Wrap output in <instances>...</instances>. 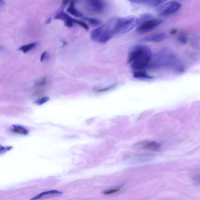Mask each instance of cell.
<instances>
[{"mask_svg":"<svg viewBox=\"0 0 200 200\" xmlns=\"http://www.w3.org/2000/svg\"><path fill=\"white\" fill-rule=\"evenodd\" d=\"M114 86L110 87L105 88L101 89L98 90H97L98 92H104V91L112 89V88L114 87Z\"/></svg>","mask_w":200,"mask_h":200,"instance_id":"obj_25","label":"cell"},{"mask_svg":"<svg viewBox=\"0 0 200 200\" xmlns=\"http://www.w3.org/2000/svg\"><path fill=\"white\" fill-rule=\"evenodd\" d=\"M49 97H44L41 98H40L35 101V104L38 105H42L48 101L49 100Z\"/></svg>","mask_w":200,"mask_h":200,"instance_id":"obj_18","label":"cell"},{"mask_svg":"<svg viewBox=\"0 0 200 200\" xmlns=\"http://www.w3.org/2000/svg\"><path fill=\"white\" fill-rule=\"evenodd\" d=\"M161 23V19L156 18L151 14H143L138 18L136 30L139 33H146L153 30Z\"/></svg>","mask_w":200,"mask_h":200,"instance_id":"obj_4","label":"cell"},{"mask_svg":"<svg viewBox=\"0 0 200 200\" xmlns=\"http://www.w3.org/2000/svg\"><path fill=\"white\" fill-rule=\"evenodd\" d=\"M4 47H3V46H0V51H1V50H4Z\"/></svg>","mask_w":200,"mask_h":200,"instance_id":"obj_28","label":"cell"},{"mask_svg":"<svg viewBox=\"0 0 200 200\" xmlns=\"http://www.w3.org/2000/svg\"><path fill=\"white\" fill-rule=\"evenodd\" d=\"M120 188L112 189L104 191L103 192V194H105V195H110V194H113V193L118 192V191H120Z\"/></svg>","mask_w":200,"mask_h":200,"instance_id":"obj_22","label":"cell"},{"mask_svg":"<svg viewBox=\"0 0 200 200\" xmlns=\"http://www.w3.org/2000/svg\"><path fill=\"white\" fill-rule=\"evenodd\" d=\"M135 147L137 149L157 151L161 148V145L154 141H144L137 143L135 145Z\"/></svg>","mask_w":200,"mask_h":200,"instance_id":"obj_8","label":"cell"},{"mask_svg":"<svg viewBox=\"0 0 200 200\" xmlns=\"http://www.w3.org/2000/svg\"><path fill=\"white\" fill-rule=\"evenodd\" d=\"M167 35L165 33L161 32L144 37L140 39L141 41L144 42H160L166 39Z\"/></svg>","mask_w":200,"mask_h":200,"instance_id":"obj_10","label":"cell"},{"mask_svg":"<svg viewBox=\"0 0 200 200\" xmlns=\"http://www.w3.org/2000/svg\"><path fill=\"white\" fill-rule=\"evenodd\" d=\"M133 76L134 78L139 79H152V76L148 74L145 70H137L133 71Z\"/></svg>","mask_w":200,"mask_h":200,"instance_id":"obj_13","label":"cell"},{"mask_svg":"<svg viewBox=\"0 0 200 200\" xmlns=\"http://www.w3.org/2000/svg\"><path fill=\"white\" fill-rule=\"evenodd\" d=\"M84 19L87 21L89 24L92 26H98L101 24V22L99 20L94 18L84 17Z\"/></svg>","mask_w":200,"mask_h":200,"instance_id":"obj_17","label":"cell"},{"mask_svg":"<svg viewBox=\"0 0 200 200\" xmlns=\"http://www.w3.org/2000/svg\"><path fill=\"white\" fill-rule=\"evenodd\" d=\"M46 78H43L41 79V80L37 81V83H36V84H35V85H36L37 86H41L44 85L45 83H46Z\"/></svg>","mask_w":200,"mask_h":200,"instance_id":"obj_23","label":"cell"},{"mask_svg":"<svg viewBox=\"0 0 200 200\" xmlns=\"http://www.w3.org/2000/svg\"><path fill=\"white\" fill-rule=\"evenodd\" d=\"M76 1H72L70 2V5L67 9V11L69 14L76 17H81L83 16V14L75 7Z\"/></svg>","mask_w":200,"mask_h":200,"instance_id":"obj_12","label":"cell"},{"mask_svg":"<svg viewBox=\"0 0 200 200\" xmlns=\"http://www.w3.org/2000/svg\"><path fill=\"white\" fill-rule=\"evenodd\" d=\"M12 147L11 146H3L0 145V155L5 153L7 151H9L12 149Z\"/></svg>","mask_w":200,"mask_h":200,"instance_id":"obj_21","label":"cell"},{"mask_svg":"<svg viewBox=\"0 0 200 200\" xmlns=\"http://www.w3.org/2000/svg\"><path fill=\"white\" fill-rule=\"evenodd\" d=\"M129 1L135 4H142L150 6H157L160 5L161 4L166 2L165 1Z\"/></svg>","mask_w":200,"mask_h":200,"instance_id":"obj_11","label":"cell"},{"mask_svg":"<svg viewBox=\"0 0 200 200\" xmlns=\"http://www.w3.org/2000/svg\"><path fill=\"white\" fill-rule=\"evenodd\" d=\"M5 5V2L4 1L0 0V6H3Z\"/></svg>","mask_w":200,"mask_h":200,"instance_id":"obj_26","label":"cell"},{"mask_svg":"<svg viewBox=\"0 0 200 200\" xmlns=\"http://www.w3.org/2000/svg\"><path fill=\"white\" fill-rule=\"evenodd\" d=\"M55 19L63 21L65 26L69 28L73 27L75 24L74 18H72L63 11H61L57 14Z\"/></svg>","mask_w":200,"mask_h":200,"instance_id":"obj_9","label":"cell"},{"mask_svg":"<svg viewBox=\"0 0 200 200\" xmlns=\"http://www.w3.org/2000/svg\"><path fill=\"white\" fill-rule=\"evenodd\" d=\"M176 32L177 30H176V29H173V30H172V31H171V33H172V34H174Z\"/></svg>","mask_w":200,"mask_h":200,"instance_id":"obj_27","label":"cell"},{"mask_svg":"<svg viewBox=\"0 0 200 200\" xmlns=\"http://www.w3.org/2000/svg\"><path fill=\"white\" fill-rule=\"evenodd\" d=\"M48 56V53L47 51H45L41 54V55L40 56V61L41 62H43L45 60L47 59V57Z\"/></svg>","mask_w":200,"mask_h":200,"instance_id":"obj_24","label":"cell"},{"mask_svg":"<svg viewBox=\"0 0 200 200\" xmlns=\"http://www.w3.org/2000/svg\"><path fill=\"white\" fill-rule=\"evenodd\" d=\"M86 6L88 9L95 14L103 13L106 7V4L101 0H90L86 1Z\"/></svg>","mask_w":200,"mask_h":200,"instance_id":"obj_7","label":"cell"},{"mask_svg":"<svg viewBox=\"0 0 200 200\" xmlns=\"http://www.w3.org/2000/svg\"><path fill=\"white\" fill-rule=\"evenodd\" d=\"M112 20L91 32V39L100 44H104L110 40L115 35Z\"/></svg>","mask_w":200,"mask_h":200,"instance_id":"obj_5","label":"cell"},{"mask_svg":"<svg viewBox=\"0 0 200 200\" xmlns=\"http://www.w3.org/2000/svg\"><path fill=\"white\" fill-rule=\"evenodd\" d=\"M152 54L148 46L143 45L134 46L131 49L127 57V62L133 71L145 70L148 67Z\"/></svg>","mask_w":200,"mask_h":200,"instance_id":"obj_1","label":"cell"},{"mask_svg":"<svg viewBox=\"0 0 200 200\" xmlns=\"http://www.w3.org/2000/svg\"><path fill=\"white\" fill-rule=\"evenodd\" d=\"M178 40L181 43L183 44H186L188 41L187 37L184 34L181 33L179 35Z\"/></svg>","mask_w":200,"mask_h":200,"instance_id":"obj_19","label":"cell"},{"mask_svg":"<svg viewBox=\"0 0 200 200\" xmlns=\"http://www.w3.org/2000/svg\"><path fill=\"white\" fill-rule=\"evenodd\" d=\"M37 43L33 42L28 44L24 45L21 46L18 48V50L22 51L24 53H27L28 52L36 48L37 46Z\"/></svg>","mask_w":200,"mask_h":200,"instance_id":"obj_16","label":"cell"},{"mask_svg":"<svg viewBox=\"0 0 200 200\" xmlns=\"http://www.w3.org/2000/svg\"><path fill=\"white\" fill-rule=\"evenodd\" d=\"M10 130L13 133L20 135H27L29 133V131L27 129L20 125H13L11 128Z\"/></svg>","mask_w":200,"mask_h":200,"instance_id":"obj_15","label":"cell"},{"mask_svg":"<svg viewBox=\"0 0 200 200\" xmlns=\"http://www.w3.org/2000/svg\"><path fill=\"white\" fill-rule=\"evenodd\" d=\"M115 34L126 33L137 27L138 18L130 15L113 18L112 20Z\"/></svg>","mask_w":200,"mask_h":200,"instance_id":"obj_3","label":"cell"},{"mask_svg":"<svg viewBox=\"0 0 200 200\" xmlns=\"http://www.w3.org/2000/svg\"><path fill=\"white\" fill-rule=\"evenodd\" d=\"M176 60L174 53L170 49L165 48L152 55L148 67L157 69L170 66L176 63Z\"/></svg>","mask_w":200,"mask_h":200,"instance_id":"obj_2","label":"cell"},{"mask_svg":"<svg viewBox=\"0 0 200 200\" xmlns=\"http://www.w3.org/2000/svg\"><path fill=\"white\" fill-rule=\"evenodd\" d=\"M74 23L75 24H77L80 25V26L83 27V28H84V29L86 31L88 30L89 28L87 24L84 22L75 19Z\"/></svg>","mask_w":200,"mask_h":200,"instance_id":"obj_20","label":"cell"},{"mask_svg":"<svg viewBox=\"0 0 200 200\" xmlns=\"http://www.w3.org/2000/svg\"><path fill=\"white\" fill-rule=\"evenodd\" d=\"M182 4L180 2L171 1L164 3L158 9V14L162 16H168L176 12L180 9Z\"/></svg>","mask_w":200,"mask_h":200,"instance_id":"obj_6","label":"cell"},{"mask_svg":"<svg viewBox=\"0 0 200 200\" xmlns=\"http://www.w3.org/2000/svg\"><path fill=\"white\" fill-rule=\"evenodd\" d=\"M62 192L61 191L57 190H52L46 191V192L39 193L36 196L34 197L30 200H37L43 197H44L48 196V195H61L62 194Z\"/></svg>","mask_w":200,"mask_h":200,"instance_id":"obj_14","label":"cell"}]
</instances>
